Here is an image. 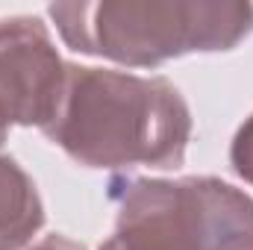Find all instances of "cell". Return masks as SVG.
<instances>
[{"mask_svg":"<svg viewBox=\"0 0 253 250\" xmlns=\"http://www.w3.org/2000/svg\"><path fill=\"white\" fill-rule=\"evenodd\" d=\"M44 135L85 168H180L191 112L165 77L68 65L65 97Z\"/></svg>","mask_w":253,"mask_h":250,"instance_id":"1","label":"cell"},{"mask_svg":"<svg viewBox=\"0 0 253 250\" xmlns=\"http://www.w3.org/2000/svg\"><path fill=\"white\" fill-rule=\"evenodd\" d=\"M47 15L71 50L126 68L233 50L253 33V6L236 0H80Z\"/></svg>","mask_w":253,"mask_h":250,"instance_id":"2","label":"cell"},{"mask_svg":"<svg viewBox=\"0 0 253 250\" xmlns=\"http://www.w3.org/2000/svg\"><path fill=\"white\" fill-rule=\"evenodd\" d=\"M115 233L97 250H242L253 200L218 177H115Z\"/></svg>","mask_w":253,"mask_h":250,"instance_id":"3","label":"cell"},{"mask_svg":"<svg viewBox=\"0 0 253 250\" xmlns=\"http://www.w3.org/2000/svg\"><path fill=\"white\" fill-rule=\"evenodd\" d=\"M68 65L62 62L47 24L33 15L0 18V121L39 126L56 121L65 97Z\"/></svg>","mask_w":253,"mask_h":250,"instance_id":"4","label":"cell"},{"mask_svg":"<svg viewBox=\"0 0 253 250\" xmlns=\"http://www.w3.org/2000/svg\"><path fill=\"white\" fill-rule=\"evenodd\" d=\"M44 227V206L30 174L0 153V250H27Z\"/></svg>","mask_w":253,"mask_h":250,"instance_id":"5","label":"cell"},{"mask_svg":"<svg viewBox=\"0 0 253 250\" xmlns=\"http://www.w3.org/2000/svg\"><path fill=\"white\" fill-rule=\"evenodd\" d=\"M230 165L233 171L253 186V112L245 118V124L236 129L233 144H230Z\"/></svg>","mask_w":253,"mask_h":250,"instance_id":"6","label":"cell"},{"mask_svg":"<svg viewBox=\"0 0 253 250\" xmlns=\"http://www.w3.org/2000/svg\"><path fill=\"white\" fill-rule=\"evenodd\" d=\"M27 250H85L80 242H74V239H68V236H59V233H53V236H44V239H39L36 245H30Z\"/></svg>","mask_w":253,"mask_h":250,"instance_id":"7","label":"cell"},{"mask_svg":"<svg viewBox=\"0 0 253 250\" xmlns=\"http://www.w3.org/2000/svg\"><path fill=\"white\" fill-rule=\"evenodd\" d=\"M242 250H253V239H251V242H245V245H242Z\"/></svg>","mask_w":253,"mask_h":250,"instance_id":"8","label":"cell"}]
</instances>
